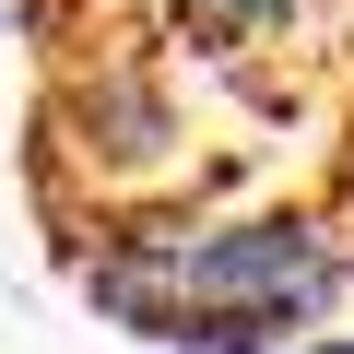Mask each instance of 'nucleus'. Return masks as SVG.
Listing matches in <instances>:
<instances>
[{
	"label": "nucleus",
	"instance_id": "1",
	"mask_svg": "<svg viewBox=\"0 0 354 354\" xmlns=\"http://www.w3.org/2000/svg\"><path fill=\"white\" fill-rule=\"evenodd\" d=\"M71 295L165 354H283V330H319L354 295V225L330 213H248L189 236H118L59 260Z\"/></svg>",
	"mask_w": 354,
	"mask_h": 354
},
{
	"label": "nucleus",
	"instance_id": "2",
	"mask_svg": "<svg viewBox=\"0 0 354 354\" xmlns=\"http://www.w3.org/2000/svg\"><path fill=\"white\" fill-rule=\"evenodd\" d=\"M307 354H354V330H330V342H307Z\"/></svg>",
	"mask_w": 354,
	"mask_h": 354
}]
</instances>
